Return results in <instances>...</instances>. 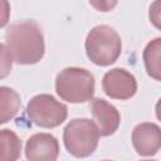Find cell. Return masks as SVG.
I'll use <instances>...</instances> for the list:
<instances>
[{"mask_svg":"<svg viewBox=\"0 0 161 161\" xmlns=\"http://www.w3.org/2000/svg\"><path fill=\"white\" fill-rule=\"evenodd\" d=\"M5 45L18 64H35L45 52L43 31L34 20L11 24L5 34Z\"/></svg>","mask_w":161,"mask_h":161,"instance_id":"1","label":"cell"},{"mask_svg":"<svg viewBox=\"0 0 161 161\" xmlns=\"http://www.w3.org/2000/svg\"><path fill=\"white\" fill-rule=\"evenodd\" d=\"M89 60L97 65L113 64L122 52V42L118 33L109 25H97L91 29L84 43Z\"/></svg>","mask_w":161,"mask_h":161,"instance_id":"2","label":"cell"},{"mask_svg":"<svg viewBox=\"0 0 161 161\" xmlns=\"http://www.w3.org/2000/svg\"><path fill=\"white\" fill-rule=\"evenodd\" d=\"M55 92L69 103L91 101L94 94V77L84 68H64L55 78Z\"/></svg>","mask_w":161,"mask_h":161,"instance_id":"3","label":"cell"},{"mask_svg":"<svg viewBox=\"0 0 161 161\" xmlns=\"http://www.w3.org/2000/svg\"><path fill=\"white\" fill-rule=\"evenodd\" d=\"M99 128L88 118L70 119L63 131V142L67 151L74 157L91 156L99 141Z\"/></svg>","mask_w":161,"mask_h":161,"instance_id":"4","label":"cell"},{"mask_svg":"<svg viewBox=\"0 0 161 161\" xmlns=\"http://www.w3.org/2000/svg\"><path fill=\"white\" fill-rule=\"evenodd\" d=\"M26 114L34 125L43 128H54L65 121L68 108L52 94H36L28 102Z\"/></svg>","mask_w":161,"mask_h":161,"instance_id":"5","label":"cell"},{"mask_svg":"<svg viewBox=\"0 0 161 161\" xmlns=\"http://www.w3.org/2000/svg\"><path fill=\"white\" fill-rule=\"evenodd\" d=\"M103 92L112 99H130L137 92V80L133 74L123 68H113L103 75Z\"/></svg>","mask_w":161,"mask_h":161,"instance_id":"6","label":"cell"},{"mask_svg":"<svg viewBox=\"0 0 161 161\" xmlns=\"http://www.w3.org/2000/svg\"><path fill=\"white\" fill-rule=\"evenodd\" d=\"M132 145L135 151L143 157L156 155L161 148V128L156 123H138L132 131Z\"/></svg>","mask_w":161,"mask_h":161,"instance_id":"7","label":"cell"},{"mask_svg":"<svg viewBox=\"0 0 161 161\" xmlns=\"http://www.w3.org/2000/svg\"><path fill=\"white\" fill-rule=\"evenodd\" d=\"M58 155L59 142L50 133H35L25 143V157L30 161H54Z\"/></svg>","mask_w":161,"mask_h":161,"instance_id":"8","label":"cell"},{"mask_svg":"<svg viewBox=\"0 0 161 161\" xmlns=\"http://www.w3.org/2000/svg\"><path fill=\"white\" fill-rule=\"evenodd\" d=\"M91 112L94 122L99 128L101 136H111L119 127L121 116L118 109L102 98L91 99Z\"/></svg>","mask_w":161,"mask_h":161,"instance_id":"9","label":"cell"},{"mask_svg":"<svg viewBox=\"0 0 161 161\" xmlns=\"http://www.w3.org/2000/svg\"><path fill=\"white\" fill-rule=\"evenodd\" d=\"M142 59L147 74L161 82V36L152 39L143 49Z\"/></svg>","mask_w":161,"mask_h":161,"instance_id":"10","label":"cell"},{"mask_svg":"<svg viewBox=\"0 0 161 161\" xmlns=\"http://www.w3.org/2000/svg\"><path fill=\"white\" fill-rule=\"evenodd\" d=\"M21 151V141L18 135L8 128L0 132V160L15 161L19 158Z\"/></svg>","mask_w":161,"mask_h":161,"instance_id":"11","label":"cell"},{"mask_svg":"<svg viewBox=\"0 0 161 161\" xmlns=\"http://www.w3.org/2000/svg\"><path fill=\"white\" fill-rule=\"evenodd\" d=\"M21 106L19 94L9 87L3 86L0 88V123H6L10 121L18 112Z\"/></svg>","mask_w":161,"mask_h":161,"instance_id":"12","label":"cell"},{"mask_svg":"<svg viewBox=\"0 0 161 161\" xmlns=\"http://www.w3.org/2000/svg\"><path fill=\"white\" fill-rule=\"evenodd\" d=\"M148 19L156 29L161 30V0H155L150 5Z\"/></svg>","mask_w":161,"mask_h":161,"instance_id":"13","label":"cell"},{"mask_svg":"<svg viewBox=\"0 0 161 161\" xmlns=\"http://www.w3.org/2000/svg\"><path fill=\"white\" fill-rule=\"evenodd\" d=\"M88 1L96 10L101 13H109L118 4V0H88Z\"/></svg>","mask_w":161,"mask_h":161,"instance_id":"14","label":"cell"},{"mask_svg":"<svg viewBox=\"0 0 161 161\" xmlns=\"http://www.w3.org/2000/svg\"><path fill=\"white\" fill-rule=\"evenodd\" d=\"M155 112H156V117L158 121H161V98L157 101L156 106H155Z\"/></svg>","mask_w":161,"mask_h":161,"instance_id":"15","label":"cell"}]
</instances>
